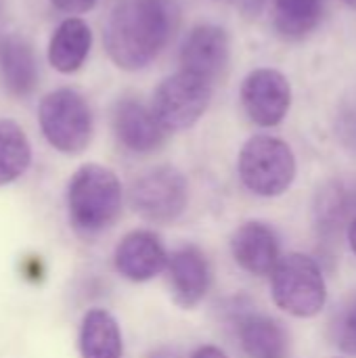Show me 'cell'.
Returning a JSON list of instances; mask_svg holds the SVG:
<instances>
[{
  "instance_id": "obj_1",
  "label": "cell",
  "mask_w": 356,
  "mask_h": 358,
  "mask_svg": "<svg viewBox=\"0 0 356 358\" xmlns=\"http://www.w3.org/2000/svg\"><path fill=\"white\" fill-rule=\"evenodd\" d=\"M176 0H122L105 25V48L126 71L147 67L178 27Z\"/></svg>"
},
{
  "instance_id": "obj_2",
  "label": "cell",
  "mask_w": 356,
  "mask_h": 358,
  "mask_svg": "<svg viewBox=\"0 0 356 358\" xmlns=\"http://www.w3.org/2000/svg\"><path fill=\"white\" fill-rule=\"evenodd\" d=\"M67 210L78 233L97 235L105 231L122 212L120 178L105 166L84 164L69 180Z\"/></svg>"
},
{
  "instance_id": "obj_3",
  "label": "cell",
  "mask_w": 356,
  "mask_h": 358,
  "mask_svg": "<svg viewBox=\"0 0 356 358\" xmlns=\"http://www.w3.org/2000/svg\"><path fill=\"white\" fill-rule=\"evenodd\" d=\"M275 304L298 319L319 315L327 302V285L319 264L304 254H287L271 273Z\"/></svg>"
},
{
  "instance_id": "obj_4",
  "label": "cell",
  "mask_w": 356,
  "mask_h": 358,
  "mask_svg": "<svg viewBox=\"0 0 356 358\" xmlns=\"http://www.w3.org/2000/svg\"><path fill=\"white\" fill-rule=\"evenodd\" d=\"M239 178L260 197L283 195L296 178V157L287 143L275 136H252L239 153Z\"/></svg>"
},
{
  "instance_id": "obj_5",
  "label": "cell",
  "mask_w": 356,
  "mask_h": 358,
  "mask_svg": "<svg viewBox=\"0 0 356 358\" xmlns=\"http://www.w3.org/2000/svg\"><path fill=\"white\" fill-rule=\"evenodd\" d=\"M38 124L44 138L61 153L76 155L90 145L92 111L86 99L71 88L52 90L40 101Z\"/></svg>"
},
{
  "instance_id": "obj_6",
  "label": "cell",
  "mask_w": 356,
  "mask_h": 358,
  "mask_svg": "<svg viewBox=\"0 0 356 358\" xmlns=\"http://www.w3.org/2000/svg\"><path fill=\"white\" fill-rule=\"evenodd\" d=\"M210 99L212 84L180 69L155 88L151 111L168 132L187 130L206 113Z\"/></svg>"
},
{
  "instance_id": "obj_7",
  "label": "cell",
  "mask_w": 356,
  "mask_h": 358,
  "mask_svg": "<svg viewBox=\"0 0 356 358\" xmlns=\"http://www.w3.org/2000/svg\"><path fill=\"white\" fill-rule=\"evenodd\" d=\"M185 176L172 166H157L141 174L130 187V203L149 222H172L187 208Z\"/></svg>"
},
{
  "instance_id": "obj_8",
  "label": "cell",
  "mask_w": 356,
  "mask_h": 358,
  "mask_svg": "<svg viewBox=\"0 0 356 358\" xmlns=\"http://www.w3.org/2000/svg\"><path fill=\"white\" fill-rule=\"evenodd\" d=\"M241 105L254 124L273 128L281 124L290 111L292 86L277 69H254L241 84Z\"/></svg>"
},
{
  "instance_id": "obj_9",
  "label": "cell",
  "mask_w": 356,
  "mask_h": 358,
  "mask_svg": "<svg viewBox=\"0 0 356 358\" xmlns=\"http://www.w3.org/2000/svg\"><path fill=\"white\" fill-rule=\"evenodd\" d=\"M231 59V42L218 25H197L189 31L180 48V69L206 82L218 80Z\"/></svg>"
},
{
  "instance_id": "obj_10",
  "label": "cell",
  "mask_w": 356,
  "mask_h": 358,
  "mask_svg": "<svg viewBox=\"0 0 356 358\" xmlns=\"http://www.w3.org/2000/svg\"><path fill=\"white\" fill-rule=\"evenodd\" d=\"M168 254L162 239L151 231H132L118 243L113 252L115 271L134 283L157 277L168 266Z\"/></svg>"
},
{
  "instance_id": "obj_11",
  "label": "cell",
  "mask_w": 356,
  "mask_h": 358,
  "mask_svg": "<svg viewBox=\"0 0 356 358\" xmlns=\"http://www.w3.org/2000/svg\"><path fill=\"white\" fill-rule=\"evenodd\" d=\"M168 283L172 298L183 308L197 306L212 283V271L206 254L195 245H183L168 258Z\"/></svg>"
},
{
  "instance_id": "obj_12",
  "label": "cell",
  "mask_w": 356,
  "mask_h": 358,
  "mask_svg": "<svg viewBox=\"0 0 356 358\" xmlns=\"http://www.w3.org/2000/svg\"><path fill=\"white\" fill-rule=\"evenodd\" d=\"M113 132L122 147L132 153H151L166 141V128L157 122L151 107L141 101L124 99L113 109Z\"/></svg>"
},
{
  "instance_id": "obj_13",
  "label": "cell",
  "mask_w": 356,
  "mask_h": 358,
  "mask_svg": "<svg viewBox=\"0 0 356 358\" xmlns=\"http://www.w3.org/2000/svg\"><path fill=\"white\" fill-rule=\"evenodd\" d=\"M235 262L250 275H271L279 264V239L264 222H245L231 237Z\"/></svg>"
},
{
  "instance_id": "obj_14",
  "label": "cell",
  "mask_w": 356,
  "mask_h": 358,
  "mask_svg": "<svg viewBox=\"0 0 356 358\" xmlns=\"http://www.w3.org/2000/svg\"><path fill=\"white\" fill-rule=\"evenodd\" d=\"M356 218V178H336L319 189L315 222L319 235L334 243Z\"/></svg>"
},
{
  "instance_id": "obj_15",
  "label": "cell",
  "mask_w": 356,
  "mask_h": 358,
  "mask_svg": "<svg viewBox=\"0 0 356 358\" xmlns=\"http://www.w3.org/2000/svg\"><path fill=\"white\" fill-rule=\"evenodd\" d=\"M0 73L8 94L25 99L38 84V65L34 48L21 36H8L0 44Z\"/></svg>"
},
{
  "instance_id": "obj_16",
  "label": "cell",
  "mask_w": 356,
  "mask_h": 358,
  "mask_svg": "<svg viewBox=\"0 0 356 358\" xmlns=\"http://www.w3.org/2000/svg\"><path fill=\"white\" fill-rule=\"evenodd\" d=\"M237 338L248 358H287L290 338L283 325L264 315H245L237 323Z\"/></svg>"
},
{
  "instance_id": "obj_17",
  "label": "cell",
  "mask_w": 356,
  "mask_h": 358,
  "mask_svg": "<svg viewBox=\"0 0 356 358\" xmlns=\"http://www.w3.org/2000/svg\"><path fill=\"white\" fill-rule=\"evenodd\" d=\"M90 44H92V34L86 21L78 17H69L55 29L50 38L48 63L52 65V69L61 73H73L84 65L90 52Z\"/></svg>"
},
{
  "instance_id": "obj_18",
  "label": "cell",
  "mask_w": 356,
  "mask_h": 358,
  "mask_svg": "<svg viewBox=\"0 0 356 358\" xmlns=\"http://www.w3.org/2000/svg\"><path fill=\"white\" fill-rule=\"evenodd\" d=\"M82 358H122L124 342L118 321L103 308H92L80 325Z\"/></svg>"
},
{
  "instance_id": "obj_19",
  "label": "cell",
  "mask_w": 356,
  "mask_h": 358,
  "mask_svg": "<svg viewBox=\"0 0 356 358\" xmlns=\"http://www.w3.org/2000/svg\"><path fill=\"white\" fill-rule=\"evenodd\" d=\"M31 162V147L23 128L13 120H0V187L25 174Z\"/></svg>"
},
{
  "instance_id": "obj_20",
  "label": "cell",
  "mask_w": 356,
  "mask_h": 358,
  "mask_svg": "<svg viewBox=\"0 0 356 358\" xmlns=\"http://www.w3.org/2000/svg\"><path fill=\"white\" fill-rule=\"evenodd\" d=\"M321 0H275V25L283 38L300 40L321 21Z\"/></svg>"
},
{
  "instance_id": "obj_21",
  "label": "cell",
  "mask_w": 356,
  "mask_h": 358,
  "mask_svg": "<svg viewBox=\"0 0 356 358\" xmlns=\"http://www.w3.org/2000/svg\"><path fill=\"white\" fill-rule=\"evenodd\" d=\"M332 340L340 350L356 355V294H353L334 315Z\"/></svg>"
},
{
  "instance_id": "obj_22",
  "label": "cell",
  "mask_w": 356,
  "mask_h": 358,
  "mask_svg": "<svg viewBox=\"0 0 356 358\" xmlns=\"http://www.w3.org/2000/svg\"><path fill=\"white\" fill-rule=\"evenodd\" d=\"M336 132L340 141L356 153V88L342 101L336 117Z\"/></svg>"
},
{
  "instance_id": "obj_23",
  "label": "cell",
  "mask_w": 356,
  "mask_h": 358,
  "mask_svg": "<svg viewBox=\"0 0 356 358\" xmlns=\"http://www.w3.org/2000/svg\"><path fill=\"white\" fill-rule=\"evenodd\" d=\"M50 2L65 13H86L97 4V0H50Z\"/></svg>"
},
{
  "instance_id": "obj_24",
  "label": "cell",
  "mask_w": 356,
  "mask_h": 358,
  "mask_svg": "<svg viewBox=\"0 0 356 358\" xmlns=\"http://www.w3.org/2000/svg\"><path fill=\"white\" fill-rule=\"evenodd\" d=\"M193 358H227V355L216 346H204L193 355Z\"/></svg>"
},
{
  "instance_id": "obj_25",
  "label": "cell",
  "mask_w": 356,
  "mask_h": 358,
  "mask_svg": "<svg viewBox=\"0 0 356 358\" xmlns=\"http://www.w3.org/2000/svg\"><path fill=\"white\" fill-rule=\"evenodd\" d=\"M149 358H183V357H180V352H178V350H174V348H159V350H155V352H153Z\"/></svg>"
},
{
  "instance_id": "obj_26",
  "label": "cell",
  "mask_w": 356,
  "mask_h": 358,
  "mask_svg": "<svg viewBox=\"0 0 356 358\" xmlns=\"http://www.w3.org/2000/svg\"><path fill=\"white\" fill-rule=\"evenodd\" d=\"M346 235H348V243H350V250L355 252V256H356V218L353 220V222H350V227H348Z\"/></svg>"
},
{
  "instance_id": "obj_27",
  "label": "cell",
  "mask_w": 356,
  "mask_h": 358,
  "mask_svg": "<svg viewBox=\"0 0 356 358\" xmlns=\"http://www.w3.org/2000/svg\"><path fill=\"white\" fill-rule=\"evenodd\" d=\"M346 4H350V6H356V0H344Z\"/></svg>"
}]
</instances>
